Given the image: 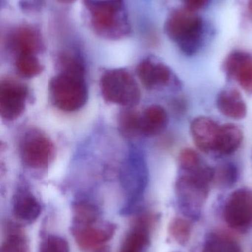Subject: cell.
Returning a JSON list of instances; mask_svg holds the SVG:
<instances>
[{
	"label": "cell",
	"instance_id": "obj_1",
	"mask_svg": "<svg viewBox=\"0 0 252 252\" xmlns=\"http://www.w3.org/2000/svg\"><path fill=\"white\" fill-rule=\"evenodd\" d=\"M214 168L204 163L192 171H181L176 183L178 204L186 217L198 219L210 193Z\"/></svg>",
	"mask_w": 252,
	"mask_h": 252
},
{
	"label": "cell",
	"instance_id": "obj_2",
	"mask_svg": "<svg viewBox=\"0 0 252 252\" xmlns=\"http://www.w3.org/2000/svg\"><path fill=\"white\" fill-rule=\"evenodd\" d=\"M91 26L102 38L117 40L131 32L124 0H84Z\"/></svg>",
	"mask_w": 252,
	"mask_h": 252
},
{
	"label": "cell",
	"instance_id": "obj_3",
	"mask_svg": "<svg viewBox=\"0 0 252 252\" xmlns=\"http://www.w3.org/2000/svg\"><path fill=\"white\" fill-rule=\"evenodd\" d=\"M164 31L185 55L193 56L202 44L204 22L195 12L188 9H179L167 17Z\"/></svg>",
	"mask_w": 252,
	"mask_h": 252
},
{
	"label": "cell",
	"instance_id": "obj_4",
	"mask_svg": "<svg viewBox=\"0 0 252 252\" xmlns=\"http://www.w3.org/2000/svg\"><path fill=\"white\" fill-rule=\"evenodd\" d=\"M83 72L60 71L49 84L50 99L57 109L75 112L84 107L88 99V89Z\"/></svg>",
	"mask_w": 252,
	"mask_h": 252
},
{
	"label": "cell",
	"instance_id": "obj_5",
	"mask_svg": "<svg viewBox=\"0 0 252 252\" xmlns=\"http://www.w3.org/2000/svg\"><path fill=\"white\" fill-rule=\"evenodd\" d=\"M100 88L106 101L125 107L139 104L141 91L134 77L124 69L106 71L101 78Z\"/></svg>",
	"mask_w": 252,
	"mask_h": 252
},
{
	"label": "cell",
	"instance_id": "obj_6",
	"mask_svg": "<svg viewBox=\"0 0 252 252\" xmlns=\"http://www.w3.org/2000/svg\"><path fill=\"white\" fill-rule=\"evenodd\" d=\"M19 149L22 162L34 170L48 167L54 151L53 142L38 129H31L24 134Z\"/></svg>",
	"mask_w": 252,
	"mask_h": 252
},
{
	"label": "cell",
	"instance_id": "obj_7",
	"mask_svg": "<svg viewBox=\"0 0 252 252\" xmlns=\"http://www.w3.org/2000/svg\"><path fill=\"white\" fill-rule=\"evenodd\" d=\"M121 185L128 196V205L126 210L133 208L139 202L147 183V170L142 154L131 151L121 171Z\"/></svg>",
	"mask_w": 252,
	"mask_h": 252
},
{
	"label": "cell",
	"instance_id": "obj_8",
	"mask_svg": "<svg viewBox=\"0 0 252 252\" xmlns=\"http://www.w3.org/2000/svg\"><path fill=\"white\" fill-rule=\"evenodd\" d=\"M223 216L227 224L236 230H246L252 225V192L242 188L226 200Z\"/></svg>",
	"mask_w": 252,
	"mask_h": 252
},
{
	"label": "cell",
	"instance_id": "obj_9",
	"mask_svg": "<svg viewBox=\"0 0 252 252\" xmlns=\"http://www.w3.org/2000/svg\"><path fill=\"white\" fill-rule=\"evenodd\" d=\"M28 90L24 84L13 80H3L0 84V115L5 121H14L26 107Z\"/></svg>",
	"mask_w": 252,
	"mask_h": 252
},
{
	"label": "cell",
	"instance_id": "obj_10",
	"mask_svg": "<svg viewBox=\"0 0 252 252\" xmlns=\"http://www.w3.org/2000/svg\"><path fill=\"white\" fill-rule=\"evenodd\" d=\"M116 226L114 223H105L73 226L72 233L78 247L84 251L99 250L102 246L111 239Z\"/></svg>",
	"mask_w": 252,
	"mask_h": 252
},
{
	"label": "cell",
	"instance_id": "obj_11",
	"mask_svg": "<svg viewBox=\"0 0 252 252\" xmlns=\"http://www.w3.org/2000/svg\"><path fill=\"white\" fill-rule=\"evenodd\" d=\"M137 74L142 84L147 90H159L173 82L171 69L154 58H146L139 63Z\"/></svg>",
	"mask_w": 252,
	"mask_h": 252
},
{
	"label": "cell",
	"instance_id": "obj_12",
	"mask_svg": "<svg viewBox=\"0 0 252 252\" xmlns=\"http://www.w3.org/2000/svg\"><path fill=\"white\" fill-rule=\"evenodd\" d=\"M223 69L244 91L252 94V55L239 50L232 52L226 57Z\"/></svg>",
	"mask_w": 252,
	"mask_h": 252
},
{
	"label": "cell",
	"instance_id": "obj_13",
	"mask_svg": "<svg viewBox=\"0 0 252 252\" xmlns=\"http://www.w3.org/2000/svg\"><path fill=\"white\" fill-rule=\"evenodd\" d=\"M220 130V126L207 117H198L191 123L190 131L194 143L206 154H214Z\"/></svg>",
	"mask_w": 252,
	"mask_h": 252
},
{
	"label": "cell",
	"instance_id": "obj_14",
	"mask_svg": "<svg viewBox=\"0 0 252 252\" xmlns=\"http://www.w3.org/2000/svg\"><path fill=\"white\" fill-rule=\"evenodd\" d=\"M9 42L18 55H37L42 50L43 41L41 33L36 28L28 25L19 26L12 31Z\"/></svg>",
	"mask_w": 252,
	"mask_h": 252
},
{
	"label": "cell",
	"instance_id": "obj_15",
	"mask_svg": "<svg viewBox=\"0 0 252 252\" xmlns=\"http://www.w3.org/2000/svg\"><path fill=\"white\" fill-rule=\"evenodd\" d=\"M217 107L219 112L226 118L242 120L247 117V106L238 90H223L217 96Z\"/></svg>",
	"mask_w": 252,
	"mask_h": 252
},
{
	"label": "cell",
	"instance_id": "obj_16",
	"mask_svg": "<svg viewBox=\"0 0 252 252\" xmlns=\"http://www.w3.org/2000/svg\"><path fill=\"white\" fill-rule=\"evenodd\" d=\"M12 207L15 216L25 221H34L41 214V209L39 202L27 189L17 191L13 197Z\"/></svg>",
	"mask_w": 252,
	"mask_h": 252
},
{
	"label": "cell",
	"instance_id": "obj_17",
	"mask_svg": "<svg viewBox=\"0 0 252 252\" xmlns=\"http://www.w3.org/2000/svg\"><path fill=\"white\" fill-rule=\"evenodd\" d=\"M168 121L165 109L158 105H152L141 115V133L145 136H157L165 130Z\"/></svg>",
	"mask_w": 252,
	"mask_h": 252
},
{
	"label": "cell",
	"instance_id": "obj_18",
	"mask_svg": "<svg viewBox=\"0 0 252 252\" xmlns=\"http://www.w3.org/2000/svg\"><path fill=\"white\" fill-rule=\"evenodd\" d=\"M243 139V131L238 126L232 124L220 126V134L214 155L221 157L232 154L241 146Z\"/></svg>",
	"mask_w": 252,
	"mask_h": 252
},
{
	"label": "cell",
	"instance_id": "obj_19",
	"mask_svg": "<svg viewBox=\"0 0 252 252\" xmlns=\"http://www.w3.org/2000/svg\"><path fill=\"white\" fill-rule=\"evenodd\" d=\"M139 223L128 232L119 252H145L149 243V226L146 221Z\"/></svg>",
	"mask_w": 252,
	"mask_h": 252
},
{
	"label": "cell",
	"instance_id": "obj_20",
	"mask_svg": "<svg viewBox=\"0 0 252 252\" xmlns=\"http://www.w3.org/2000/svg\"><path fill=\"white\" fill-rule=\"evenodd\" d=\"M202 252H243L241 246L231 237L220 233L210 234Z\"/></svg>",
	"mask_w": 252,
	"mask_h": 252
},
{
	"label": "cell",
	"instance_id": "obj_21",
	"mask_svg": "<svg viewBox=\"0 0 252 252\" xmlns=\"http://www.w3.org/2000/svg\"><path fill=\"white\" fill-rule=\"evenodd\" d=\"M74 226H84L93 224L99 217V209L86 201H78L72 207Z\"/></svg>",
	"mask_w": 252,
	"mask_h": 252
},
{
	"label": "cell",
	"instance_id": "obj_22",
	"mask_svg": "<svg viewBox=\"0 0 252 252\" xmlns=\"http://www.w3.org/2000/svg\"><path fill=\"white\" fill-rule=\"evenodd\" d=\"M26 237L20 228L12 224L8 226L1 252H28Z\"/></svg>",
	"mask_w": 252,
	"mask_h": 252
},
{
	"label": "cell",
	"instance_id": "obj_23",
	"mask_svg": "<svg viewBox=\"0 0 252 252\" xmlns=\"http://www.w3.org/2000/svg\"><path fill=\"white\" fill-rule=\"evenodd\" d=\"M16 69L21 76L31 78L42 72L43 66L36 55L22 54L16 57Z\"/></svg>",
	"mask_w": 252,
	"mask_h": 252
},
{
	"label": "cell",
	"instance_id": "obj_24",
	"mask_svg": "<svg viewBox=\"0 0 252 252\" xmlns=\"http://www.w3.org/2000/svg\"><path fill=\"white\" fill-rule=\"evenodd\" d=\"M238 170L233 163H225L214 168L213 183L220 188L233 186L238 180Z\"/></svg>",
	"mask_w": 252,
	"mask_h": 252
},
{
	"label": "cell",
	"instance_id": "obj_25",
	"mask_svg": "<svg viewBox=\"0 0 252 252\" xmlns=\"http://www.w3.org/2000/svg\"><path fill=\"white\" fill-rule=\"evenodd\" d=\"M192 232V225L183 218H176L170 222L169 233L176 242L184 245L189 241Z\"/></svg>",
	"mask_w": 252,
	"mask_h": 252
},
{
	"label": "cell",
	"instance_id": "obj_26",
	"mask_svg": "<svg viewBox=\"0 0 252 252\" xmlns=\"http://www.w3.org/2000/svg\"><path fill=\"white\" fill-rule=\"evenodd\" d=\"M118 125L125 136H136L141 133V115L133 110L124 111L120 115Z\"/></svg>",
	"mask_w": 252,
	"mask_h": 252
},
{
	"label": "cell",
	"instance_id": "obj_27",
	"mask_svg": "<svg viewBox=\"0 0 252 252\" xmlns=\"http://www.w3.org/2000/svg\"><path fill=\"white\" fill-rule=\"evenodd\" d=\"M204 164L198 153L192 148H185L179 156V164L181 171H192Z\"/></svg>",
	"mask_w": 252,
	"mask_h": 252
},
{
	"label": "cell",
	"instance_id": "obj_28",
	"mask_svg": "<svg viewBox=\"0 0 252 252\" xmlns=\"http://www.w3.org/2000/svg\"><path fill=\"white\" fill-rule=\"evenodd\" d=\"M40 252H70L69 245L62 237L50 235L41 244Z\"/></svg>",
	"mask_w": 252,
	"mask_h": 252
},
{
	"label": "cell",
	"instance_id": "obj_29",
	"mask_svg": "<svg viewBox=\"0 0 252 252\" xmlns=\"http://www.w3.org/2000/svg\"><path fill=\"white\" fill-rule=\"evenodd\" d=\"M186 9L195 12V10L204 8L210 4V0H182Z\"/></svg>",
	"mask_w": 252,
	"mask_h": 252
},
{
	"label": "cell",
	"instance_id": "obj_30",
	"mask_svg": "<svg viewBox=\"0 0 252 252\" xmlns=\"http://www.w3.org/2000/svg\"><path fill=\"white\" fill-rule=\"evenodd\" d=\"M59 2L62 3V4H70L72 3L75 2L76 0H57Z\"/></svg>",
	"mask_w": 252,
	"mask_h": 252
},
{
	"label": "cell",
	"instance_id": "obj_31",
	"mask_svg": "<svg viewBox=\"0 0 252 252\" xmlns=\"http://www.w3.org/2000/svg\"><path fill=\"white\" fill-rule=\"evenodd\" d=\"M250 12H251L252 14V0H250Z\"/></svg>",
	"mask_w": 252,
	"mask_h": 252
},
{
	"label": "cell",
	"instance_id": "obj_32",
	"mask_svg": "<svg viewBox=\"0 0 252 252\" xmlns=\"http://www.w3.org/2000/svg\"></svg>",
	"mask_w": 252,
	"mask_h": 252
}]
</instances>
